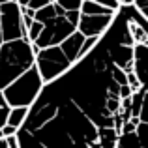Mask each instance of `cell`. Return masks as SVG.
Here are the masks:
<instances>
[{"label":"cell","mask_w":148,"mask_h":148,"mask_svg":"<svg viewBox=\"0 0 148 148\" xmlns=\"http://www.w3.org/2000/svg\"><path fill=\"white\" fill-rule=\"evenodd\" d=\"M2 135H4V139L15 137V135H17V130H15V127H11V126H4L2 127Z\"/></svg>","instance_id":"17"},{"label":"cell","mask_w":148,"mask_h":148,"mask_svg":"<svg viewBox=\"0 0 148 148\" xmlns=\"http://www.w3.org/2000/svg\"><path fill=\"white\" fill-rule=\"evenodd\" d=\"M73 32H77L75 26L69 25V23L66 21V17H58V15H56V17H53L51 21H47L43 25V32H41V36L38 38L32 45L38 51L58 47V45H60L62 41L68 40Z\"/></svg>","instance_id":"6"},{"label":"cell","mask_w":148,"mask_h":148,"mask_svg":"<svg viewBox=\"0 0 148 148\" xmlns=\"http://www.w3.org/2000/svg\"><path fill=\"white\" fill-rule=\"evenodd\" d=\"M133 6L137 8V11L148 21V0H133Z\"/></svg>","instance_id":"14"},{"label":"cell","mask_w":148,"mask_h":148,"mask_svg":"<svg viewBox=\"0 0 148 148\" xmlns=\"http://www.w3.org/2000/svg\"><path fill=\"white\" fill-rule=\"evenodd\" d=\"M10 111H11V107H0V130H2L4 126H8Z\"/></svg>","instance_id":"16"},{"label":"cell","mask_w":148,"mask_h":148,"mask_svg":"<svg viewBox=\"0 0 148 148\" xmlns=\"http://www.w3.org/2000/svg\"><path fill=\"white\" fill-rule=\"evenodd\" d=\"M71 62L64 56V53L60 47H51V49H41L36 54V69L40 73L43 84H49L53 81H56L58 77H62L69 68Z\"/></svg>","instance_id":"4"},{"label":"cell","mask_w":148,"mask_h":148,"mask_svg":"<svg viewBox=\"0 0 148 148\" xmlns=\"http://www.w3.org/2000/svg\"><path fill=\"white\" fill-rule=\"evenodd\" d=\"M114 15H98V17H90V15H81L79 25H77V32L86 40V38H101L109 30Z\"/></svg>","instance_id":"7"},{"label":"cell","mask_w":148,"mask_h":148,"mask_svg":"<svg viewBox=\"0 0 148 148\" xmlns=\"http://www.w3.org/2000/svg\"><path fill=\"white\" fill-rule=\"evenodd\" d=\"M120 2L96 47L43 86L21 148H148V21Z\"/></svg>","instance_id":"1"},{"label":"cell","mask_w":148,"mask_h":148,"mask_svg":"<svg viewBox=\"0 0 148 148\" xmlns=\"http://www.w3.org/2000/svg\"><path fill=\"white\" fill-rule=\"evenodd\" d=\"M2 139H4V135H2V130H0V141H2Z\"/></svg>","instance_id":"20"},{"label":"cell","mask_w":148,"mask_h":148,"mask_svg":"<svg viewBox=\"0 0 148 148\" xmlns=\"http://www.w3.org/2000/svg\"><path fill=\"white\" fill-rule=\"evenodd\" d=\"M38 53L28 40L0 43V92L36 66Z\"/></svg>","instance_id":"2"},{"label":"cell","mask_w":148,"mask_h":148,"mask_svg":"<svg viewBox=\"0 0 148 148\" xmlns=\"http://www.w3.org/2000/svg\"><path fill=\"white\" fill-rule=\"evenodd\" d=\"M0 43H2V34H0Z\"/></svg>","instance_id":"21"},{"label":"cell","mask_w":148,"mask_h":148,"mask_svg":"<svg viewBox=\"0 0 148 148\" xmlns=\"http://www.w3.org/2000/svg\"><path fill=\"white\" fill-rule=\"evenodd\" d=\"M54 2H56L58 6L62 8V10L68 13V11H79L83 0H54Z\"/></svg>","instance_id":"11"},{"label":"cell","mask_w":148,"mask_h":148,"mask_svg":"<svg viewBox=\"0 0 148 148\" xmlns=\"http://www.w3.org/2000/svg\"><path fill=\"white\" fill-rule=\"evenodd\" d=\"M28 111H30V109H26V107L11 109V111H10V118H8V126L15 127V130L19 131V127H21L23 124H25L26 116H28Z\"/></svg>","instance_id":"10"},{"label":"cell","mask_w":148,"mask_h":148,"mask_svg":"<svg viewBox=\"0 0 148 148\" xmlns=\"http://www.w3.org/2000/svg\"><path fill=\"white\" fill-rule=\"evenodd\" d=\"M83 43H84V38L81 36L79 32H73L71 36H69L66 41H62L58 47H60V51L64 53V56L68 58L71 64H75V62L79 60V54H81V47H83Z\"/></svg>","instance_id":"8"},{"label":"cell","mask_w":148,"mask_h":148,"mask_svg":"<svg viewBox=\"0 0 148 148\" xmlns=\"http://www.w3.org/2000/svg\"><path fill=\"white\" fill-rule=\"evenodd\" d=\"M43 86L45 84H43V81H41L40 73H38L36 66H34L25 75H21L17 81H13L8 88H4L2 94H4V98H6V103L10 105L11 109H17V107L30 109L36 103V99L40 98Z\"/></svg>","instance_id":"3"},{"label":"cell","mask_w":148,"mask_h":148,"mask_svg":"<svg viewBox=\"0 0 148 148\" xmlns=\"http://www.w3.org/2000/svg\"><path fill=\"white\" fill-rule=\"evenodd\" d=\"M81 15H90V17H98V15H114L116 11H111L107 8H103L96 0H83L81 4Z\"/></svg>","instance_id":"9"},{"label":"cell","mask_w":148,"mask_h":148,"mask_svg":"<svg viewBox=\"0 0 148 148\" xmlns=\"http://www.w3.org/2000/svg\"><path fill=\"white\" fill-rule=\"evenodd\" d=\"M0 34L2 43L28 40V30L21 21V8L17 0H0Z\"/></svg>","instance_id":"5"},{"label":"cell","mask_w":148,"mask_h":148,"mask_svg":"<svg viewBox=\"0 0 148 148\" xmlns=\"http://www.w3.org/2000/svg\"><path fill=\"white\" fill-rule=\"evenodd\" d=\"M0 148H8V143H6V139H2V141H0Z\"/></svg>","instance_id":"19"},{"label":"cell","mask_w":148,"mask_h":148,"mask_svg":"<svg viewBox=\"0 0 148 148\" xmlns=\"http://www.w3.org/2000/svg\"><path fill=\"white\" fill-rule=\"evenodd\" d=\"M41 32H43V25L38 23V21H34L32 26L28 28V41H30V43H34V41L41 36Z\"/></svg>","instance_id":"12"},{"label":"cell","mask_w":148,"mask_h":148,"mask_svg":"<svg viewBox=\"0 0 148 148\" xmlns=\"http://www.w3.org/2000/svg\"><path fill=\"white\" fill-rule=\"evenodd\" d=\"M64 17H66V21H68L69 25L77 28V25H79V19H81V11H68Z\"/></svg>","instance_id":"15"},{"label":"cell","mask_w":148,"mask_h":148,"mask_svg":"<svg viewBox=\"0 0 148 148\" xmlns=\"http://www.w3.org/2000/svg\"><path fill=\"white\" fill-rule=\"evenodd\" d=\"M0 107H10V105L6 103V98H4V94L0 92Z\"/></svg>","instance_id":"18"},{"label":"cell","mask_w":148,"mask_h":148,"mask_svg":"<svg viewBox=\"0 0 148 148\" xmlns=\"http://www.w3.org/2000/svg\"><path fill=\"white\" fill-rule=\"evenodd\" d=\"M51 2H53V0H28L26 8H30L32 11H40V10H43L45 6H49Z\"/></svg>","instance_id":"13"}]
</instances>
